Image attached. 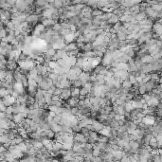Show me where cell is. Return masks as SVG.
Returning a JSON list of instances; mask_svg holds the SVG:
<instances>
[{
  "label": "cell",
  "instance_id": "6da1fadb",
  "mask_svg": "<svg viewBox=\"0 0 162 162\" xmlns=\"http://www.w3.org/2000/svg\"><path fill=\"white\" fill-rule=\"evenodd\" d=\"M114 61L113 59V57L111 55V52L110 50H107L105 53H104V55H103V66H105V67H111V63L112 62Z\"/></svg>",
  "mask_w": 162,
  "mask_h": 162
},
{
  "label": "cell",
  "instance_id": "7a4b0ae2",
  "mask_svg": "<svg viewBox=\"0 0 162 162\" xmlns=\"http://www.w3.org/2000/svg\"><path fill=\"white\" fill-rule=\"evenodd\" d=\"M28 6V5L26 0H16L15 7H17L19 12H25Z\"/></svg>",
  "mask_w": 162,
  "mask_h": 162
},
{
  "label": "cell",
  "instance_id": "3957f363",
  "mask_svg": "<svg viewBox=\"0 0 162 162\" xmlns=\"http://www.w3.org/2000/svg\"><path fill=\"white\" fill-rule=\"evenodd\" d=\"M159 103H160V102H159V99H158L157 97L153 96V97L147 102V104H148V106H151V107H157Z\"/></svg>",
  "mask_w": 162,
  "mask_h": 162
},
{
  "label": "cell",
  "instance_id": "277c9868",
  "mask_svg": "<svg viewBox=\"0 0 162 162\" xmlns=\"http://www.w3.org/2000/svg\"><path fill=\"white\" fill-rule=\"evenodd\" d=\"M153 31L154 32V33H156V34H158V35L160 36L162 34V24L161 23H159V22H155L154 24V26H153Z\"/></svg>",
  "mask_w": 162,
  "mask_h": 162
},
{
  "label": "cell",
  "instance_id": "5b68a950",
  "mask_svg": "<svg viewBox=\"0 0 162 162\" xmlns=\"http://www.w3.org/2000/svg\"><path fill=\"white\" fill-rule=\"evenodd\" d=\"M93 130L97 131V132H100V131L103 129V127H104V124L103 122H101L99 121L98 119H94V121H93Z\"/></svg>",
  "mask_w": 162,
  "mask_h": 162
},
{
  "label": "cell",
  "instance_id": "8992f818",
  "mask_svg": "<svg viewBox=\"0 0 162 162\" xmlns=\"http://www.w3.org/2000/svg\"><path fill=\"white\" fill-rule=\"evenodd\" d=\"M71 97V89L70 88H63L61 94V98L63 100H67Z\"/></svg>",
  "mask_w": 162,
  "mask_h": 162
},
{
  "label": "cell",
  "instance_id": "52a82bcc",
  "mask_svg": "<svg viewBox=\"0 0 162 162\" xmlns=\"http://www.w3.org/2000/svg\"><path fill=\"white\" fill-rule=\"evenodd\" d=\"M10 121H11V119H7V118L6 119H0V128H5V129L10 130L11 129Z\"/></svg>",
  "mask_w": 162,
  "mask_h": 162
},
{
  "label": "cell",
  "instance_id": "ba28073f",
  "mask_svg": "<svg viewBox=\"0 0 162 162\" xmlns=\"http://www.w3.org/2000/svg\"><path fill=\"white\" fill-rule=\"evenodd\" d=\"M113 155H114V158L116 160H120L122 156L125 154V152L124 151H121V150H118V151H112L111 152Z\"/></svg>",
  "mask_w": 162,
  "mask_h": 162
},
{
  "label": "cell",
  "instance_id": "9c48e42d",
  "mask_svg": "<svg viewBox=\"0 0 162 162\" xmlns=\"http://www.w3.org/2000/svg\"><path fill=\"white\" fill-rule=\"evenodd\" d=\"M42 23H43L45 26H46V28H52L55 23H57L54 19H47V18H44L42 20Z\"/></svg>",
  "mask_w": 162,
  "mask_h": 162
},
{
  "label": "cell",
  "instance_id": "30bf717a",
  "mask_svg": "<svg viewBox=\"0 0 162 162\" xmlns=\"http://www.w3.org/2000/svg\"><path fill=\"white\" fill-rule=\"evenodd\" d=\"M146 83V89H147V92H152V91L154 90V88H156L157 86V83H155V82H153V81H149V82H147Z\"/></svg>",
  "mask_w": 162,
  "mask_h": 162
},
{
  "label": "cell",
  "instance_id": "8fae6325",
  "mask_svg": "<svg viewBox=\"0 0 162 162\" xmlns=\"http://www.w3.org/2000/svg\"><path fill=\"white\" fill-rule=\"evenodd\" d=\"M76 48H78V46H77V42H72V43H69L67 44V46L63 48V49L66 50V51L69 52L71 51V50H74V49H76Z\"/></svg>",
  "mask_w": 162,
  "mask_h": 162
},
{
  "label": "cell",
  "instance_id": "7c38bea8",
  "mask_svg": "<svg viewBox=\"0 0 162 162\" xmlns=\"http://www.w3.org/2000/svg\"><path fill=\"white\" fill-rule=\"evenodd\" d=\"M138 92L142 96L145 93H147V89H146V83H138Z\"/></svg>",
  "mask_w": 162,
  "mask_h": 162
},
{
  "label": "cell",
  "instance_id": "4fadbf2b",
  "mask_svg": "<svg viewBox=\"0 0 162 162\" xmlns=\"http://www.w3.org/2000/svg\"><path fill=\"white\" fill-rule=\"evenodd\" d=\"M67 103H68L71 107H78V104H79V99H76V98H73V97H70L69 99L67 100Z\"/></svg>",
  "mask_w": 162,
  "mask_h": 162
},
{
  "label": "cell",
  "instance_id": "5bb4252c",
  "mask_svg": "<svg viewBox=\"0 0 162 162\" xmlns=\"http://www.w3.org/2000/svg\"><path fill=\"white\" fill-rule=\"evenodd\" d=\"M50 84L48 83V81L46 79L43 80V82L41 83H39V88H41L42 90H45V91H48V89L50 88Z\"/></svg>",
  "mask_w": 162,
  "mask_h": 162
},
{
  "label": "cell",
  "instance_id": "9a60e30c",
  "mask_svg": "<svg viewBox=\"0 0 162 162\" xmlns=\"http://www.w3.org/2000/svg\"><path fill=\"white\" fill-rule=\"evenodd\" d=\"M140 59L144 63H152L153 61H154V58H153V56L151 55V54H146V55H143L140 57Z\"/></svg>",
  "mask_w": 162,
  "mask_h": 162
},
{
  "label": "cell",
  "instance_id": "2e32d148",
  "mask_svg": "<svg viewBox=\"0 0 162 162\" xmlns=\"http://www.w3.org/2000/svg\"><path fill=\"white\" fill-rule=\"evenodd\" d=\"M118 22H119V16L117 15V14H115L114 12H113V15L111 16V18L108 19L107 23H108V24H111V25H114V24H116V23H118Z\"/></svg>",
  "mask_w": 162,
  "mask_h": 162
},
{
  "label": "cell",
  "instance_id": "e0dca14e",
  "mask_svg": "<svg viewBox=\"0 0 162 162\" xmlns=\"http://www.w3.org/2000/svg\"><path fill=\"white\" fill-rule=\"evenodd\" d=\"M63 39H64V41H66V44L67 45V44L72 43L73 41H75L76 36H75V34H74V32H72V33H70V34L64 36V37H63Z\"/></svg>",
  "mask_w": 162,
  "mask_h": 162
},
{
  "label": "cell",
  "instance_id": "ac0fdd59",
  "mask_svg": "<svg viewBox=\"0 0 162 162\" xmlns=\"http://www.w3.org/2000/svg\"><path fill=\"white\" fill-rule=\"evenodd\" d=\"M53 6L55 7L56 9H62V8H63L64 7V5H66V1L64 0H55L53 3Z\"/></svg>",
  "mask_w": 162,
  "mask_h": 162
},
{
  "label": "cell",
  "instance_id": "d6986e66",
  "mask_svg": "<svg viewBox=\"0 0 162 162\" xmlns=\"http://www.w3.org/2000/svg\"><path fill=\"white\" fill-rule=\"evenodd\" d=\"M25 119V118L23 117V115H22V113H19V114H13V121L16 123H20L22 122L23 120Z\"/></svg>",
  "mask_w": 162,
  "mask_h": 162
},
{
  "label": "cell",
  "instance_id": "ffe728a7",
  "mask_svg": "<svg viewBox=\"0 0 162 162\" xmlns=\"http://www.w3.org/2000/svg\"><path fill=\"white\" fill-rule=\"evenodd\" d=\"M135 18L138 20V22H140V21H142V20L148 18V16H147L146 12H140L138 14H137V15L135 16Z\"/></svg>",
  "mask_w": 162,
  "mask_h": 162
},
{
  "label": "cell",
  "instance_id": "44dd1931",
  "mask_svg": "<svg viewBox=\"0 0 162 162\" xmlns=\"http://www.w3.org/2000/svg\"><path fill=\"white\" fill-rule=\"evenodd\" d=\"M52 145H53V151L55 152H59L61 149H63V143L55 141V140L52 142Z\"/></svg>",
  "mask_w": 162,
  "mask_h": 162
},
{
  "label": "cell",
  "instance_id": "7402d4cb",
  "mask_svg": "<svg viewBox=\"0 0 162 162\" xmlns=\"http://www.w3.org/2000/svg\"><path fill=\"white\" fill-rule=\"evenodd\" d=\"M117 68H118V70L124 69V70H127V71H128V69H129V64H128V63H118V66H117Z\"/></svg>",
  "mask_w": 162,
  "mask_h": 162
},
{
  "label": "cell",
  "instance_id": "603a6c76",
  "mask_svg": "<svg viewBox=\"0 0 162 162\" xmlns=\"http://www.w3.org/2000/svg\"><path fill=\"white\" fill-rule=\"evenodd\" d=\"M18 145V148H19L20 150L22 151V152H24V153H26V152H28V144H27V142L26 141H23V142L19 143V144H17Z\"/></svg>",
  "mask_w": 162,
  "mask_h": 162
},
{
  "label": "cell",
  "instance_id": "cb8c5ba5",
  "mask_svg": "<svg viewBox=\"0 0 162 162\" xmlns=\"http://www.w3.org/2000/svg\"><path fill=\"white\" fill-rule=\"evenodd\" d=\"M122 87H124V88H126V89H132V87H133V83L130 82V80L127 79L125 80V81H123L122 82Z\"/></svg>",
  "mask_w": 162,
  "mask_h": 162
},
{
  "label": "cell",
  "instance_id": "d4e9b609",
  "mask_svg": "<svg viewBox=\"0 0 162 162\" xmlns=\"http://www.w3.org/2000/svg\"><path fill=\"white\" fill-rule=\"evenodd\" d=\"M117 37H118V39H119V41H125V40L127 39L128 35H127L125 32L118 31V33H117Z\"/></svg>",
  "mask_w": 162,
  "mask_h": 162
},
{
  "label": "cell",
  "instance_id": "484cf974",
  "mask_svg": "<svg viewBox=\"0 0 162 162\" xmlns=\"http://www.w3.org/2000/svg\"><path fill=\"white\" fill-rule=\"evenodd\" d=\"M104 12L102 11V9L100 8H96V9H93V11H92V16L93 17H96V16H100L103 14Z\"/></svg>",
  "mask_w": 162,
  "mask_h": 162
},
{
  "label": "cell",
  "instance_id": "4316f807",
  "mask_svg": "<svg viewBox=\"0 0 162 162\" xmlns=\"http://www.w3.org/2000/svg\"><path fill=\"white\" fill-rule=\"evenodd\" d=\"M68 22L71 25H77L78 23L81 22V17L80 16H74V17H72L70 19H68Z\"/></svg>",
  "mask_w": 162,
  "mask_h": 162
},
{
  "label": "cell",
  "instance_id": "83f0119b",
  "mask_svg": "<svg viewBox=\"0 0 162 162\" xmlns=\"http://www.w3.org/2000/svg\"><path fill=\"white\" fill-rule=\"evenodd\" d=\"M82 50H83V52H87V51H90V50H93V46H92V43L84 44V46L83 47Z\"/></svg>",
  "mask_w": 162,
  "mask_h": 162
},
{
  "label": "cell",
  "instance_id": "f1b7e54d",
  "mask_svg": "<svg viewBox=\"0 0 162 162\" xmlns=\"http://www.w3.org/2000/svg\"><path fill=\"white\" fill-rule=\"evenodd\" d=\"M110 126L112 129H116V130H119V128L120 127V124L119 123L118 120H116V119H113L110 123Z\"/></svg>",
  "mask_w": 162,
  "mask_h": 162
},
{
  "label": "cell",
  "instance_id": "f546056e",
  "mask_svg": "<svg viewBox=\"0 0 162 162\" xmlns=\"http://www.w3.org/2000/svg\"><path fill=\"white\" fill-rule=\"evenodd\" d=\"M71 83L72 85H74L75 87H79V88H81V87L83 86V83H82V81L78 78V79H76L75 81H71Z\"/></svg>",
  "mask_w": 162,
  "mask_h": 162
},
{
  "label": "cell",
  "instance_id": "4dcf8cb0",
  "mask_svg": "<svg viewBox=\"0 0 162 162\" xmlns=\"http://www.w3.org/2000/svg\"><path fill=\"white\" fill-rule=\"evenodd\" d=\"M21 83H22V84H23V86H24L25 88H28V78L26 75H23Z\"/></svg>",
  "mask_w": 162,
  "mask_h": 162
},
{
  "label": "cell",
  "instance_id": "1f68e13d",
  "mask_svg": "<svg viewBox=\"0 0 162 162\" xmlns=\"http://www.w3.org/2000/svg\"><path fill=\"white\" fill-rule=\"evenodd\" d=\"M61 26H62V28L63 29H70V27H71V24L68 22V20L67 21H63L61 23Z\"/></svg>",
  "mask_w": 162,
  "mask_h": 162
},
{
  "label": "cell",
  "instance_id": "d6a6232c",
  "mask_svg": "<svg viewBox=\"0 0 162 162\" xmlns=\"http://www.w3.org/2000/svg\"><path fill=\"white\" fill-rule=\"evenodd\" d=\"M8 95H11L8 89H7V88H1V90H0V96H1V98H4V97H6V96Z\"/></svg>",
  "mask_w": 162,
  "mask_h": 162
},
{
  "label": "cell",
  "instance_id": "836d02e7",
  "mask_svg": "<svg viewBox=\"0 0 162 162\" xmlns=\"http://www.w3.org/2000/svg\"><path fill=\"white\" fill-rule=\"evenodd\" d=\"M52 28H53V29H54L55 31L59 32V33L62 31V29H63L62 26H61V23H58V22H57V23H55V25H54V26L52 27Z\"/></svg>",
  "mask_w": 162,
  "mask_h": 162
},
{
  "label": "cell",
  "instance_id": "e575fe53",
  "mask_svg": "<svg viewBox=\"0 0 162 162\" xmlns=\"http://www.w3.org/2000/svg\"><path fill=\"white\" fill-rule=\"evenodd\" d=\"M99 141H101V142H109V138L103 136V135H100Z\"/></svg>",
  "mask_w": 162,
  "mask_h": 162
},
{
  "label": "cell",
  "instance_id": "d590c367",
  "mask_svg": "<svg viewBox=\"0 0 162 162\" xmlns=\"http://www.w3.org/2000/svg\"><path fill=\"white\" fill-rule=\"evenodd\" d=\"M71 113L73 116H78V115L80 114V108L79 107H71Z\"/></svg>",
  "mask_w": 162,
  "mask_h": 162
},
{
  "label": "cell",
  "instance_id": "8d00e7d4",
  "mask_svg": "<svg viewBox=\"0 0 162 162\" xmlns=\"http://www.w3.org/2000/svg\"><path fill=\"white\" fill-rule=\"evenodd\" d=\"M8 33H9V31H8V29L6 28H1V32H0V36H1V39L2 38H4V37H6V36L8 35Z\"/></svg>",
  "mask_w": 162,
  "mask_h": 162
},
{
  "label": "cell",
  "instance_id": "74e56055",
  "mask_svg": "<svg viewBox=\"0 0 162 162\" xmlns=\"http://www.w3.org/2000/svg\"><path fill=\"white\" fill-rule=\"evenodd\" d=\"M126 111H125V108L123 106H120V105H118V112L117 114H119V115H125Z\"/></svg>",
  "mask_w": 162,
  "mask_h": 162
},
{
  "label": "cell",
  "instance_id": "f35d334b",
  "mask_svg": "<svg viewBox=\"0 0 162 162\" xmlns=\"http://www.w3.org/2000/svg\"><path fill=\"white\" fill-rule=\"evenodd\" d=\"M72 30L71 29H62V31L60 32V34L63 36V37H64V36L68 35V34H70V33H72Z\"/></svg>",
  "mask_w": 162,
  "mask_h": 162
},
{
  "label": "cell",
  "instance_id": "ab89813d",
  "mask_svg": "<svg viewBox=\"0 0 162 162\" xmlns=\"http://www.w3.org/2000/svg\"><path fill=\"white\" fill-rule=\"evenodd\" d=\"M84 41H85V37H84L83 34H81V35L76 38V42L77 43H84Z\"/></svg>",
  "mask_w": 162,
  "mask_h": 162
},
{
  "label": "cell",
  "instance_id": "60d3db41",
  "mask_svg": "<svg viewBox=\"0 0 162 162\" xmlns=\"http://www.w3.org/2000/svg\"><path fill=\"white\" fill-rule=\"evenodd\" d=\"M72 130H73V132H74V133H80V132L82 131V127L80 126L79 124H77V125H75V126L72 127Z\"/></svg>",
  "mask_w": 162,
  "mask_h": 162
},
{
  "label": "cell",
  "instance_id": "b9f144b4",
  "mask_svg": "<svg viewBox=\"0 0 162 162\" xmlns=\"http://www.w3.org/2000/svg\"><path fill=\"white\" fill-rule=\"evenodd\" d=\"M89 92H90V91L88 90L86 87H84V86L81 87V94H82V95H85V96H86L87 94L89 93Z\"/></svg>",
  "mask_w": 162,
  "mask_h": 162
},
{
  "label": "cell",
  "instance_id": "7bdbcfd3",
  "mask_svg": "<svg viewBox=\"0 0 162 162\" xmlns=\"http://www.w3.org/2000/svg\"><path fill=\"white\" fill-rule=\"evenodd\" d=\"M101 107L102 106H101L100 104H94L93 107H92V112H97V113H99Z\"/></svg>",
  "mask_w": 162,
  "mask_h": 162
},
{
  "label": "cell",
  "instance_id": "ee69618b",
  "mask_svg": "<svg viewBox=\"0 0 162 162\" xmlns=\"http://www.w3.org/2000/svg\"><path fill=\"white\" fill-rule=\"evenodd\" d=\"M62 91H63V89H62V88H60V87H56L55 90H54V93H53V95L61 96V94H62Z\"/></svg>",
  "mask_w": 162,
  "mask_h": 162
},
{
  "label": "cell",
  "instance_id": "f6af8a7d",
  "mask_svg": "<svg viewBox=\"0 0 162 162\" xmlns=\"http://www.w3.org/2000/svg\"><path fill=\"white\" fill-rule=\"evenodd\" d=\"M121 25H122V23H121V22L119 21V22H118V23H116V24L113 25V28H114L115 29L117 30V31H119V28H120V26H121Z\"/></svg>",
  "mask_w": 162,
  "mask_h": 162
},
{
  "label": "cell",
  "instance_id": "bcb514c9",
  "mask_svg": "<svg viewBox=\"0 0 162 162\" xmlns=\"http://www.w3.org/2000/svg\"><path fill=\"white\" fill-rule=\"evenodd\" d=\"M48 110L49 111H53V112H55L56 113V110H57V108H58V106H56V105H48Z\"/></svg>",
  "mask_w": 162,
  "mask_h": 162
},
{
  "label": "cell",
  "instance_id": "7dc6e473",
  "mask_svg": "<svg viewBox=\"0 0 162 162\" xmlns=\"http://www.w3.org/2000/svg\"><path fill=\"white\" fill-rule=\"evenodd\" d=\"M7 105L6 104H4V103L1 102V104H0V109H1V112H6V110H7Z\"/></svg>",
  "mask_w": 162,
  "mask_h": 162
},
{
  "label": "cell",
  "instance_id": "c3c4849f",
  "mask_svg": "<svg viewBox=\"0 0 162 162\" xmlns=\"http://www.w3.org/2000/svg\"><path fill=\"white\" fill-rule=\"evenodd\" d=\"M0 51H1V54H3V55H7V53H8V52H7V49L5 48H2V47L0 48Z\"/></svg>",
  "mask_w": 162,
  "mask_h": 162
},
{
  "label": "cell",
  "instance_id": "681fc988",
  "mask_svg": "<svg viewBox=\"0 0 162 162\" xmlns=\"http://www.w3.org/2000/svg\"><path fill=\"white\" fill-rule=\"evenodd\" d=\"M33 106H34V108H35V109H40V108H41V105L39 104V103H38V102H35V103H33Z\"/></svg>",
  "mask_w": 162,
  "mask_h": 162
},
{
  "label": "cell",
  "instance_id": "f907efd6",
  "mask_svg": "<svg viewBox=\"0 0 162 162\" xmlns=\"http://www.w3.org/2000/svg\"><path fill=\"white\" fill-rule=\"evenodd\" d=\"M7 44L8 43H6V42H2V43H1V47H2V48H5V47L7 46Z\"/></svg>",
  "mask_w": 162,
  "mask_h": 162
},
{
  "label": "cell",
  "instance_id": "816d5d0a",
  "mask_svg": "<svg viewBox=\"0 0 162 162\" xmlns=\"http://www.w3.org/2000/svg\"><path fill=\"white\" fill-rule=\"evenodd\" d=\"M64 1H71V0H64Z\"/></svg>",
  "mask_w": 162,
  "mask_h": 162
}]
</instances>
